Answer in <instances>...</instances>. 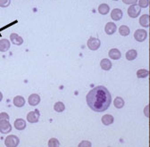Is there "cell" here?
<instances>
[{"instance_id":"obj_1","label":"cell","mask_w":150,"mask_h":147,"mask_svg":"<svg viewBox=\"0 0 150 147\" xmlns=\"http://www.w3.org/2000/svg\"><path fill=\"white\" fill-rule=\"evenodd\" d=\"M86 101L92 111L103 113L111 105L112 96L106 87L104 86H98L88 92L86 96Z\"/></svg>"},{"instance_id":"obj_2","label":"cell","mask_w":150,"mask_h":147,"mask_svg":"<svg viewBox=\"0 0 150 147\" xmlns=\"http://www.w3.org/2000/svg\"><path fill=\"white\" fill-rule=\"evenodd\" d=\"M20 143V139L18 138L15 135L7 136L5 139V145L6 147H16Z\"/></svg>"},{"instance_id":"obj_3","label":"cell","mask_w":150,"mask_h":147,"mask_svg":"<svg viewBox=\"0 0 150 147\" xmlns=\"http://www.w3.org/2000/svg\"><path fill=\"white\" fill-rule=\"evenodd\" d=\"M87 46L89 48V50L91 51H96L98 50L100 46H101V42L98 39L94 38V37H91V38L88 39V42H87Z\"/></svg>"},{"instance_id":"obj_4","label":"cell","mask_w":150,"mask_h":147,"mask_svg":"<svg viewBox=\"0 0 150 147\" xmlns=\"http://www.w3.org/2000/svg\"><path fill=\"white\" fill-rule=\"evenodd\" d=\"M141 12V8L139 6V5H130V6L128 8V14L130 18H137Z\"/></svg>"},{"instance_id":"obj_5","label":"cell","mask_w":150,"mask_h":147,"mask_svg":"<svg viewBox=\"0 0 150 147\" xmlns=\"http://www.w3.org/2000/svg\"><path fill=\"white\" fill-rule=\"evenodd\" d=\"M40 111L36 109L27 114V121H29L30 123H37L40 120Z\"/></svg>"},{"instance_id":"obj_6","label":"cell","mask_w":150,"mask_h":147,"mask_svg":"<svg viewBox=\"0 0 150 147\" xmlns=\"http://www.w3.org/2000/svg\"><path fill=\"white\" fill-rule=\"evenodd\" d=\"M12 131V125L9 120H2L0 121V133L8 134Z\"/></svg>"},{"instance_id":"obj_7","label":"cell","mask_w":150,"mask_h":147,"mask_svg":"<svg viewBox=\"0 0 150 147\" xmlns=\"http://www.w3.org/2000/svg\"><path fill=\"white\" fill-rule=\"evenodd\" d=\"M147 38V32L145 30H137L134 33V39L138 42H144Z\"/></svg>"},{"instance_id":"obj_8","label":"cell","mask_w":150,"mask_h":147,"mask_svg":"<svg viewBox=\"0 0 150 147\" xmlns=\"http://www.w3.org/2000/svg\"><path fill=\"white\" fill-rule=\"evenodd\" d=\"M10 40L15 46H21L23 43V39L16 33H12L10 35Z\"/></svg>"},{"instance_id":"obj_9","label":"cell","mask_w":150,"mask_h":147,"mask_svg":"<svg viewBox=\"0 0 150 147\" xmlns=\"http://www.w3.org/2000/svg\"><path fill=\"white\" fill-rule=\"evenodd\" d=\"M122 15H123L122 11L119 8H115L111 12V18L114 21H120L122 18Z\"/></svg>"},{"instance_id":"obj_10","label":"cell","mask_w":150,"mask_h":147,"mask_svg":"<svg viewBox=\"0 0 150 147\" xmlns=\"http://www.w3.org/2000/svg\"><path fill=\"white\" fill-rule=\"evenodd\" d=\"M28 103L30 106H37L40 103V96L38 94H32L29 96Z\"/></svg>"},{"instance_id":"obj_11","label":"cell","mask_w":150,"mask_h":147,"mask_svg":"<svg viewBox=\"0 0 150 147\" xmlns=\"http://www.w3.org/2000/svg\"><path fill=\"white\" fill-rule=\"evenodd\" d=\"M117 30V27L115 23H107L105 26V31L107 35H112L115 34Z\"/></svg>"},{"instance_id":"obj_12","label":"cell","mask_w":150,"mask_h":147,"mask_svg":"<svg viewBox=\"0 0 150 147\" xmlns=\"http://www.w3.org/2000/svg\"><path fill=\"white\" fill-rule=\"evenodd\" d=\"M108 56L112 60H119L122 57V53L117 48H112L109 51Z\"/></svg>"},{"instance_id":"obj_13","label":"cell","mask_w":150,"mask_h":147,"mask_svg":"<svg viewBox=\"0 0 150 147\" xmlns=\"http://www.w3.org/2000/svg\"><path fill=\"white\" fill-rule=\"evenodd\" d=\"M13 125L17 130H23L26 127V121L23 119H17L15 120Z\"/></svg>"},{"instance_id":"obj_14","label":"cell","mask_w":150,"mask_h":147,"mask_svg":"<svg viewBox=\"0 0 150 147\" xmlns=\"http://www.w3.org/2000/svg\"><path fill=\"white\" fill-rule=\"evenodd\" d=\"M13 104L14 106L18 107V108H21V107H23L25 105V99L23 96H17L13 98Z\"/></svg>"},{"instance_id":"obj_15","label":"cell","mask_w":150,"mask_h":147,"mask_svg":"<svg viewBox=\"0 0 150 147\" xmlns=\"http://www.w3.org/2000/svg\"><path fill=\"white\" fill-rule=\"evenodd\" d=\"M11 43L8 39H4L0 40V52H7L10 48Z\"/></svg>"},{"instance_id":"obj_16","label":"cell","mask_w":150,"mask_h":147,"mask_svg":"<svg viewBox=\"0 0 150 147\" xmlns=\"http://www.w3.org/2000/svg\"><path fill=\"white\" fill-rule=\"evenodd\" d=\"M112 63H111V61L109 59H106V58L103 59L101 61V63H100L101 69L104 70H106V71L107 70H110L112 69Z\"/></svg>"},{"instance_id":"obj_17","label":"cell","mask_w":150,"mask_h":147,"mask_svg":"<svg viewBox=\"0 0 150 147\" xmlns=\"http://www.w3.org/2000/svg\"><path fill=\"white\" fill-rule=\"evenodd\" d=\"M139 24L143 28H148L149 27V15L148 14H143L139 18Z\"/></svg>"},{"instance_id":"obj_18","label":"cell","mask_w":150,"mask_h":147,"mask_svg":"<svg viewBox=\"0 0 150 147\" xmlns=\"http://www.w3.org/2000/svg\"><path fill=\"white\" fill-rule=\"evenodd\" d=\"M125 56H126V59L128 61H133V60H135L137 58L138 53H137V51L135 49H130V50L127 51Z\"/></svg>"},{"instance_id":"obj_19","label":"cell","mask_w":150,"mask_h":147,"mask_svg":"<svg viewBox=\"0 0 150 147\" xmlns=\"http://www.w3.org/2000/svg\"><path fill=\"white\" fill-rule=\"evenodd\" d=\"M101 120H102V123L105 126H109V125L114 123L115 119H114V117H112V115H110V114H105V115H104L102 117Z\"/></svg>"},{"instance_id":"obj_20","label":"cell","mask_w":150,"mask_h":147,"mask_svg":"<svg viewBox=\"0 0 150 147\" xmlns=\"http://www.w3.org/2000/svg\"><path fill=\"white\" fill-rule=\"evenodd\" d=\"M110 12V7L107 4H101L98 6V13L102 15H105Z\"/></svg>"},{"instance_id":"obj_21","label":"cell","mask_w":150,"mask_h":147,"mask_svg":"<svg viewBox=\"0 0 150 147\" xmlns=\"http://www.w3.org/2000/svg\"><path fill=\"white\" fill-rule=\"evenodd\" d=\"M54 110L57 113H63L65 110V105L62 102H57V103H55L54 105Z\"/></svg>"},{"instance_id":"obj_22","label":"cell","mask_w":150,"mask_h":147,"mask_svg":"<svg viewBox=\"0 0 150 147\" xmlns=\"http://www.w3.org/2000/svg\"><path fill=\"white\" fill-rule=\"evenodd\" d=\"M129 32H130V30H129V27L126 26V25H122V26L119 28V33H120L122 37H127V36H129Z\"/></svg>"},{"instance_id":"obj_23","label":"cell","mask_w":150,"mask_h":147,"mask_svg":"<svg viewBox=\"0 0 150 147\" xmlns=\"http://www.w3.org/2000/svg\"><path fill=\"white\" fill-rule=\"evenodd\" d=\"M124 103H124V100L122 97H120V96H117L115 99V101H114V104H115V106L117 109H122L124 106Z\"/></svg>"},{"instance_id":"obj_24","label":"cell","mask_w":150,"mask_h":147,"mask_svg":"<svg viewBox=\"0 0 150 147\" xmlns=\"http://www.w3.org/2000/svg\"><path fill=\"white\" fill-rule=\"evenodd\" d=\"M148 75H149V71L147 70L141 69L137 71V77L139 79H145V78L148 77Z\"/></svg>"},{"instance_id":"obj_25","label":"cell","mask_w":150,"mask_h":147,"mask_svg":"<svg viewBox=\"0 0 150 147\" xmlns=\"http://www.w3.org/2000/svg\"><path fill=\"white\" fill-rule=\"evenodd\" d=\"M47 145L49 147H58V146H60V143H59L58 139H56V138H51V139H49Z\"/></svg>"},{"instance_id":"obj_26","label":"cell","mask_w":150,"mask_h":147,"mask_svg":"<svg viewBox=\"0 0 150 147\" xmlns=\"http://www.w3.org/2000/svg\"><path fill=\"white\" fill-rule=\"evenodd\" d=\"M149 5V0H139V6L140 8H146Z\"/></svg>"},{"instance_id":"obj_27","label":"cell","mask_w":150,"mask_h":147,"mask_svg":"<svg viewBox=\"0 0 150 147\" xmlns=\"http://www.w3.org/2000/svg\"><path fill=\"white\" fill-rule=\"evenodd\" d=\"M11 0H0V7L6 8L10 6Z\"/></svg>"},{"instance_id":"obj_28","label":"cell","mask_w":150,"mask_h":147,"mask_svg":"<svg viewBox=\"0 0 150 147\" xmlns=\"http://www.w3.org/2000/svg\"><path fill=\"white\" fill-rule=\"evenodd\" d=\"M92 143L89 141H82L79 143V147H90Z\"/></svg>"},{"instance_id":"obj_29","label":"cell","mask_w":150,"mask_h":147,"mask_svg":"<svg viewBox=\"0 0 150 147\" xmlns=\"http://www.w3.org/2000/svg\"><path fill=\"white\" fill-rule=\"evenodd\" d=\"M9 115L6 113H0V121L2 120H9Z\"/></svg>"},{"instance_id":"obj_30","label":"cell","mask_w":150,"mask_h":147,"mask_svg":"<svg viewBox=\"0 0 150 147\" xmlns=\"http://www.w3.org/2000/svg\"><path fill=\"white\" fill-rule=\"evenodd\" d=\"M139 0H122L125 5H135Z\"/></svg>"},{"instance_id":"obj_31","label":"cell","mask_w":150,"mask_h":147,"mask_svg":"<svg viewBox=\"0 0 150 147\" xmlns=\"http://www.w3.org/2000/svg\"><path fill=\"white\" fill-rule=\"evenodd\" d=\"M148 109H149V106H148V105H146V106L145 107V109H144V113H145V115H146V118H148V117H149Z\"/></svg>"},{"instance_id":"obj_32","label":"cell","mask_w":150,"mask_h":147,"mask_svg":"<svg viewBox=\"0 0 150 147\" xmlns=\"http://www.w3.org/2000/svg\"><path fill=\"white\" fill-rule=\"evenodd\" d=\"M2 100H3V94L0 92V102H1Z\"/></svg>"},{"instance_id":"obj_33","label":"cell","mask_w":150,"mask_h":147,"mask_svg":"<svg viewBox=\"0 0 150 147\" xmlns=\"http://www.w3.org/2000/svg\"><path fill=\"white\" fill-rule=\"evenodd\" d=\"M114 1H118V0H114Z\"/></svg>"}]
</instances>
